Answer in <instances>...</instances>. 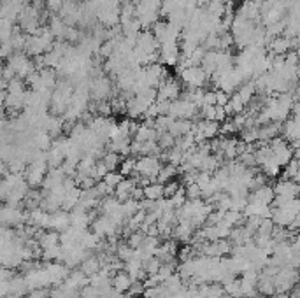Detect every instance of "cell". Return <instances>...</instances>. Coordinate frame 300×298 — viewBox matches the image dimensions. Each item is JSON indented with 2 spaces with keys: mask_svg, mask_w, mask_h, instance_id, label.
<instances>
[{
  "mask_svg": "<svg viewBox=\"0 0 300 298\" xmlns=\"http://www.w3.org/2000/svg\"><path fill=\"white\" fill-rule=\"evenodd\" d=\"M122 179H123V176L120 172H116V170H114V172H108L104 177H102V181H104L109 188H116Z\"/></svg>",
  "mask_w": 300,
  "mask_h": 298,
  "instance_id": "43",
  "label": "cell"
},
{
  "mask_svg": "<svg viewBox=\"0 0 300 298\" xmlns=\"http://www.w3.org/2000/svg\"><path fill=\"white\" fill-rule=\"evenodd\" d=\"M272 158L276 160L279 167H284L290 163V160L293 158V149L290 147V144H286L284 147H279L276 151H272Z\"/></svg>",
  "mask_w": 300,
  "mask_h": 298,
  "instance_id": "21",
  "label": "cell"
},
{
  "mask_svg": "<svg viewBox=\"0 0 300 298\" xmlns=\"http://www.w3.org/2000/svg\"><path fill=\"white\" fill-rule=\"evenodd\" d=\"M37 244H39L40 249H48V248H53V246L60 244V234L54 230H42L40 235L37 237Z\"/></svg>",
  "mask_w": 300,
  "mask_h": 298,
  "instance_id": "17",
  "label": "cell"
},
{
  "mask_svg": "<svg viewBox=\"0 0 300 298\" xmlns=\"http://www.w3.org/2000/svg\"><path fill=\"white\" fill-rule=\"evenodd\" d=\"M142 191H144V198H148V200H160L164 197V184L151 183L148 186H144Z\"/></svg>",
  "mask_w": 300,
  "mask_h": 298,
  "instance_id": "25",
  "label": "cell"
},
{
  "mask_svg": "<svg viewBox=\"0 0 300 298\" xmlns=\"http://www.w3.org/2000/svg\"><path fill=\"white\" fill-rule=\"evenodd\" d=\"M206 56V49L202 46H196L195 51L192 53V56L188 58V63L190 67H200V63H202V60H204Z\"/></svg>",
  "mask_w": 300,
  "mask_h": 298,
  "instance_id": "39",
  "label": "cell"
},
{
  "mask_svg": "<svg viewBox=\"0 0 300 298\" xmlns=\"http://www.w3.org/2000/svg\"><path fill=\"white\" fill-rule=\"evenodd\" d=\"M179 79L188 88H204L209 76L202 70V67H188L179 72Z\"/></svg>",
  "mask_w": 300,
  "mask_h": 298,
  "instance_id": "5",
  "label": "cell"
},
{
  "mask_svg": "<svg viewBox=\"0 0 300 298\" xmlns=\"http://www.w3.org/2000/svg\"><path fill=\"white\" fill-rule=\"evenodd\" d=\"M206 12L214 18H223L225 14V4H223L222 0H209V4L206 5Z\"/></svg>",
  "mask_w": 300,
  "mask_h": 298,
  "instance_id": "30",
  "label": "cell"
},
{
  "mask_svg": "<svg viewBox=\"0 0 300 298\" xmlns=\"http://www.w3.org/2000/svg\"><path fill=\"white\" fill-rule=\"evenodd\" d=\"M253 2H260V0H253Z\"/></svg>",
  "mask_w": 300,
  "mask_h": 298,
  "instance_id": "58",
  "label": "cell"
},
{
  "mask_svg": "<svg viewBox=\"0 0 300 298\" xmlns=\"http://www.w3.org/2000/svg\"><path fill=\"white\" fill-rule=\"evenodd\" d=\"M237 95H239V98L244 102V105H248L251 100H253L254 97V84L253 81H246V83H242L239 86V90H237Z\"/></svg>",
  "mask_w": 300,
  "mask_h": 298,
  "instance_id": "26",
  "label": "cell"
},
{
  "mask_svg": "<svg viewBox=\"0 0 300 298\" xmlns=\"http://www.w3.org/2000/svg\"><path fill=\"white\" fill-rule=\"evenodd\" d=\"M274 190H272V186H268V184H265V186H260L256 188V190L251 191V195H248V200H256L260 202V204H265L268 205L272 200H274Z\"/></svg>",
  "mask_w": 300,
  "mask_h": 298,
  "instance_id": "14",
  "label": "cell"
},
{
  "mask_svg": "<svg viewBox=\"0 0 300 298\" xmlns=\"http://www.w3.org/2000/svg\"><path fill=\"white\" fill-rule=\"evenodd\" d=\"M240 140H242L244 144H256L258 142V126L244 128L242 133H240Z\"/></svg>",
  "mask_w": 300,
  "mask_h": 298,
  "instance_id": "38",
  "label": "cell"
},
{
  "mask_svg": "<svg viewBox=\"0 0 300 298\" xmlns=\"http://www.w3.org/2000/svg\"><path fill=\"white\" fill-rule=\"evenodd\" d=\"M130 284H132V279H130V276L125 270H120V272H116L114 276L111 277V288L114 291H118V293L125 295L126 291H128Z\"/></svg>",
  "mask_w": 300,
  "mask_h": 298,
  "instance_id": "16",
  "label": "cell"
},
{
  "mask_svg": "<svg viewBox=\"0 0 300 298\" xmlns=\"http://www.w3.org/2000/svg\"><path fill=\"white\" fill-rule=\"evenodd\" d=\"M174 176H178V167L172 165V163H167V165L162 167L160 172H158V176H156V183L165 184V183H168V181H170Z\"/></svg>",
  "mask_w": 300,
  "mask_h": 298,
  "instance_id": "27",
  "label": "cell"
},
{
  "mask_svg": "<svg viewBox=\"0 0 300 298\" xmlns=\"http://www.w3.org/2000/svg\"><path fill=\"white\" fill-rule=\"evenodd\" d=\"M239 132V128H237V125L234 121H223L222 125H220V133L222 135H230V133H236Z\"/></svg>",
  "mask_w": 300,
  "mask_h": 298,
  "instance_id": "46",
  "label": "cell"
},
{
  "mask_svg": "<svg viewBox=\"0 0 300 298\" xmlns=\"http://www.w3.org/2000/svg\"><path fill=\"white\" fill-rule=\"evenodd\" d=\"M156 144H158V147H160L162 151H165V149H170V147H174L176 139L168 132H164V133H160V135H158Z\"/></svg>",
  "mask_w": 300,
  "mask_h": 298,
  "instance_id": "37",
  "label": "cell"
},
{
  "mask_svg": "<svg viewBox=\"0 0 300 298\" xmlns=\"http://www.w3.org/2000/svg\"><path fill=\"white\" fill-rule=\"evenodd\" d=\"M6 174H8V165H6V163L2 162V160H0V179H2V177H4Z\"/></svg>",
  "mask_w": 300,
  "mask_h": 298,
  "instance_id": "56",
  "label": "cell"
},
{
  "mask_svg": "<svg viewBox=\"0 0 300 298\" xmlns=\"http://www.w3.org/2000/svg\"><path fill=\"white\" fill-rule=\"evenodd\" d=\"M274 195L276 197H284V198H296L298 195V184L292 179H281L274 184Z\"/></svg>",
  "mask_w": 300,
  "mask_h": 298,
  "instance_id": "9",
  "label": "cell"
},
{
  "mask_svg": "<svg viewBox=\"0 0 300 298\" xmlns=\"http://www.w3.org/2000/svg\"><path fill=\"white\" fill-rule=\"evenodd\" d=\"M139 209H140L139 202L134 200V198H126L125 202H122V212H123V216H125V219L130 218V216H134Z\"/></svg>",
  "mask_w": 300,
  "mask_h": 298,
  "instance_id": "33",
  "label": "cell"
},
{
  "mask_svg": "<svg viewBox=\"0 0 300 298\" xmlns=\"http://www.w3.org/2000/svg\"><path fill=\"white\" fill-rule=\"evenodd\" d=\"M148 105L144 104L140 98H137L136 95L134 97H130L128 100H126V111L125 114L128 116L130 119H137V118H142L144 111H146Z\"/></svg>",
  "mask_w": 300,
  "mask_h": 298,
  "instance_id": "15",
  "label": "cell"
},
{
  "mask_svg": "<svg viewBox=\"0 0 300 298\" xmlns=\"http://www.w3.org/2000/svg\"><path fill=\"white\" fill-rule=\"evenodd\" d=\"M296 46H298V39L296 37H284V35L272 37L267 44V47L270 49V54H286L288 51H295Z\"/></svg>",
  "mask_w": 300,
  "mask_h": 298,
  "instance_id": "6",
  "label": "cell"
},
{
  "mask_svg": "<svg viewBox=\"0 0 300 298\" xmlns=\"http://www.w3.org/2000/svg\"><path fill=\"white\" fill-rule=\"evenodd\" d=\"M134 170H136V158H125V160H122V163H120V174H122L123 177L132 176Z\"/></svg>",
  "mask_w": 300,
  "mask_h": 298,
  "instance_id": "41",
  "label": "cell"
},
{
  "mask_svg": "<svg viewBox=\"0 0 300 298\" xmlns=\"http://www.w3.org/2000/svg\"><path fill=\"white\" fill-rule=\"evenodd\" d=\"M39 76H40V83H42L44 88H48V90H53L54 86H56V70L54 68H42V70H39Z\"/></svg>",
  "mask_w": 300,
  "mask_h": 298,
  "instance_id": "23",
  "label": "cell"
},
{
  "mask_svg": "<svg viewBox=\"0 0 300 298\" xmlns=\"http://www.w3.org/2000/svg\"><path fill=\"white\" fill-rule=\"evenodd\" d=\"M167 116H170V118L174 119H190V121H192V119H195L196 116H198V107L188 100L176 98V100H172L170 105H168Z\"/></svg>",
  "mask_w": 300,
  "mask_h": 298,
  "instance_id": "2",
  "label": "cell"
},
{
  "mask_svg": "<svg viewBox=\"0 0 300 298\" xmlns=\"http://www.w3.org/2000/svg\"><path fill=\"white\" fill-rule=\"evenodd\" d=\"M30 142H32L34 149L46 153L48 149L51 147V144H53V137H51L48 132H44V130H32V137H30Z\"/></svg>",
  "mask_w": 300,
  "mask_h": 298,
  "instance_id": "11",
  "label": "cell"
},
{
  "mask_svg": "<svg viewBox=\"0 0 300 298\" xmlns=\"http://www.w3.org/2000/svg\"><path fill=\"white\" fill-rule=\"evenodd\" d=\"M130 198H134V200H137V202H140L144 198V191H142V188L140 186H136L134 188L132 191H130Z\"/></svg>",
  "mask_w": 300,
  "mask_h": 298,
  "instance_id": "53",
  "label": "cell"
},
{
  "mask_svg": "<svg viewBox=\"0 0 300 298\" xmlns=\"http://www.w3.org/2000/svg\"><path fill=\"white\" fill-rule=\"evenodd\" d=\"M70 227V214L67 211H54L51 212V227L50 230H54L58 234H62L64 230Z\"/></svg>",
  "mask_w": 300,
  "mask_h": 298,
  "instance_id": "12",
  "label": "cell"
},
{
  "mask_svg": "<svg viewBox=\"0 0 300 298\" xmlns=\"http://www.w3.org/2000/svg\"><path fill=\"white\" fill-rule=\"evenodd\" d=\"M111 91H112V83L109 77L104 76V74L98 77L90 79V98H92L93 102L108 100Z\"/></svg>",
  "mask_w": 300,
  "mask_h": 298,
  "instance_id": "4",
  "label": "cell"
},
{
  "mask_svg": "<svg viewBox=\"0 0 300 298\" xmlns=\"http://www.w3.org/2000/svg\"><path fill=\"white\" fill-rule=\"evenodd\" d=\"M196 2V7H206L209 4V0H195Z\"/></svg>",
  "mask_w": 300,
  "mask_h": 298,
  "instance_id": "57",
  "label": "cell"
},
{
  "mask_svg": "<svg viewBox=\"0 0 300 298\" xmlns=\"http://www.w3.org/2000/svg\"><path fill=\"white\" fill-rule=\"evenodd\" d=\"M14 276V270L8 269V267H0V281H11V277Z\"/></svg>",
  "mask_w": 300,
  "mask_h": 298,
  "instance_id": "52",
  "label": "cell"
},
{
  "mask_svg": "<svg viewBox=\"0 0 300 298\" xmlns=\"http://www.w3.org/2000/svg\"><path fill=\"white\" fill-rule=\"evenodd\" d=\"M8 67L12 68L14 76L20 77V79H26V77L36 72V67H34V61L30 60V56L26 53H22V51H16L11 56H8Z\"/></svg>",
  "mask_w": 300,
  "mask_h": 298,
  "instance_id": "1",
  "label": "cell"
},
{
  "mask_svg": "<svg viewBox=\"0 0 300 298\" xmlns=\"http://www.w3.org/2000/svg\"><path fill=\"white\" fill-rule=\"evenodd\" d=\"M95 183L96 181L92 179V177H84V179L81 181V184H79V188H81V190H90V188L95 186Z\"/></svg>",
  "mask_w": 300,
  "mask_h": 298,
  "instance_id": "54",
  "label": "cell"
},
{
  "mask_svg": "<svg viewBox=\"0 0 300 298\" xmlns=\"http://www.w3.org/2000/svg\"><path fill=\"white\" fill-rule=\"evenodd\" d=\"M136 97L140 98L146 105H151L156 102V90L154 88H142V90L137 91Z\"/></svg>",
  "mask_w": 300,
  "mask_h": 298,
  "instance_id": "32",
  "label": "cell"
},
{
  "mask_svg": "<svg viewBox=\"0 0 300 298\" xmlns=\"http://www.w3.org/2000/svg\"><path fill=\"white\" fill-rule=\"evenodd\" d=\"M79 30H76V26H67V30H65V37L64 40L67 39L68 42H76V40H79Z\"/></svg>",
  "mask_w": 300,
  "mask_h": 298,
  "instance_id": "49",
  "label": "cell"
},
{
  "mask_svg": "<svg viewBox=\"0 0 300 298\" xmlns=\"http://www.w3.org/2000/svg\"><path fill=\"white\" fill-rule=\"evenodd\" d=\"M160 169V160L156 156H139V158H136V170L134 172L148 177L151 183H156V176Z\"/></svg>",
  "mask_w": 300,
  "mask_h": 298,
  "instance_id": "3",
  "label": "cell"
},
{
  "mask_svg": "<svg viewBox=\"0 0 300 298\" xmlns=\"http://www.w3.org/2000/svg\"><path fill=\"white\" fill-rule=\"evenodd\" d=\"M136 46L139 47L140 51H144L146 54L158 53V49H160V44H158V40L154 39V35L151 33V30H142V32L139 33Z\"/></svg>",
  "mask_w": 300,
  "mask_h": 298,
  "instance_id": "8",
  "label": "cell"
},
{
  "mask_svg": "<svg viewBox=\"0 0 300 298\" xmlns=\"http://www.w3.org/2000/svg\"><path fill=\"white\" fill-rule=\"evenodd\" d=\"M114 256L120 260V262L125 263V262H128V260L134 256V249L130 248L128 244H118V246H116V253H114Z\"/></svg>",
  "mask_w": 300,
  "mask_h": 298,
  "instance_id": "34",
  "label": "cell"
},
{
  "mask_svg": "<svg viewBox=\"0 0 300 298\" xmlns=\"http://www.w3.org/2000/svg\"><path fill=\"white\" fill-rule=\"evenodd\" d=\"M6 90H8V95H18V97H22V95H25L26 88H25L23 79L14 77V79L8 81V84H6Z\"/></svg>",
  "mask_w": 300,
  "mask_h": 298,
  "instance_id": "28",
  "label": "cell"
},
{
  "mask_svg": "<svg viewBox=\"0 0 300 298\" xmlns=\"http://www.w3.org/2000/svg\"><path fill=\"white\" fill-rule=\"evenodd\" d=\"M184 190H186V198H188V200H193V198H200V188L196 186L195 183L188 184V186H184Z\"/></svg>",
  "mask_w": 300,
  "mask_h": 298,
  "instance_id": "48",
  "label": "cell"
},
{
  "mask_svg": "<svg viewBox=\"0 0 300 298\" xmlns=\"http://www.w3.org/2000/svg\"><path fill=\"white\" fill-rule=\"evenodd\" d=\"M214 97H216V105H222V107H225L230 100V95L225 93L223 90H214Z\"/></svg>",
  "mask_w": 300,
  "mask_h": 298,
  "instance_id": "47",
  "label": "cell"
},
{
  "mask_svg": "<svg viewBox=\"0 0 300 298\" xmlns=\"http://www.w3.org/2000/svg\"><path fill=\"white\" fill-rule=\"evenodd\" d=\"M228 105L232 107L234 114H239V112H244V109H246V105H244V102L239 98V95L234 93L230 95V100H228Z\"/></svg>",
  "mask_w": 300,
  "mask_h": 298,
  "instance_id": "42",
  "label": "cell"
},
{
  "mask_svg": "<svg viewBox=\"0 0 300 298\" xmlns=\"http://www.w3.org/2000/svg\"><path fill=\"white\" fill-rule=\"evenodd\" d=\"M102 162H104V165L108 167L109 172H114V170L118 169L120 163H122V156H120L118 153L108 151V153H104V155H102Z\"/></svg>",
  "mask_w": 300,
  "mask_h": 298,
  "instance_id": "29",
  "label": "cell"
},
{
  "mask_svg": "<svg viewBox=\"0 0 300 298\" xmlns=\"http://www.w3.org/2000/svg\"><path fill=\"white\" fill-rule=\"evenodd\" d=\"M162 286H164L165 290H167V293L172 297V295L179 293V291H181L182 288H184V283H182L181 277H179L178 274H172V276H168L167 279H165L164 283H162Z\"/></svg>",
  "mask_w": 300,
  "mask_h": 298,
  "instance_id": "22",
  "label": "cell"
},
{
  "mask_svg": "<svg viewBox=\"0 0 300 298\" xmlns=\"http://www.w3.org/2000/svg\"><path fill=\"white\" fill-rule=\"evenodd\" d=\"M204 105H216L214 90H211V91H204V97H202V107H204Z\"/></svg>",
  "mask_w": 300,
  "mask_h": 298,
  "instance_id": "50",
  "label": "cell"
},
{
  "mask_svg": "<svg viewBox=\"0 0 300 298\" xmlns=\"http://www.w3.org/2000/svg\"><path fill=\"white\" fill-rule=\"evenodd\" d=\"M192 125L193 121H190V119H172L167 126V132L170 133L174 139H179V137H182L184 133L192 132Z\"/></svg>",
  "mask_w": 300,
  "mask_h": 298,
  "instance_id": "13",
  "label": "cell"
},
{
  "mask_svg": "<svg viewBox=\"0 0 300 298\" xmlns=\"http://www.w3.org/2000/svg\"><path fill=\"white\" fill-rule=\"evenodd\" d=\"M79 265H81V272L84 274V276H93V274H96L100 270V260H98V256H86L84 260H82L81 263H79Z\"/></svg>",
  "mask_w": 300,
  "mask_h": 298,
  "instance_id": "20",
  "label": "cell"
},
{
  "mask_svg": "<svg viewBox=\"0 0 300 298\" xmlns=\"http://www.w3.org/2000/svg\"><path fill=\"white\" fill-rule=\"evenodd\" d=\"M0 61H2V54H0Z\"/></svg>",
  "mask_w": 300,
  "mask_h": 298,
  "instance_id": "59",
  "label": "cell"
},
{
  "mask_svg": "<svg viewBox=\"0 0 300 298\" xmlns=\"http://www.w3.org/2000/svg\"><path fill=\"white\" fill-rule=\"evenodd\" d=\"M260 169H262V174H264L267 179H272V177H278L279 174H281V167L276 163V160L274 158H268V160H265L264 163L260 165Z\"/></svg>",
  "mask_w": 300,
  "mask_h": 298,
  "instance_id": "24",
  "label": "cell"
},
{
  "mask_svg": "<svg viewBox=\"0 0 300 298\" xmlns=\"http://www.w3.org/2000/svg\"><path fill=\"white\" fill-rule=\"evenodd\" d=\"M218 37H220V49H218V51H226V49H230V46L234 44L232 33L226 32V33H222V35H218Z\"/></svg>",
  "mask_w": 300,
  "mask_h": 298,
  "instance_id": "44",
  "label": "cell"
},
{
  "mask_svg": "<svg viewBox=\"0 0 300 298\" xmlns=\"http://www.w3.org/2000/svg\"><path fill=\"white\" fill-rule=\"evenodd\" d=\"M286 170L282 174V179H292V181H298V160L296 158H292L290 160L288 165H284Z\"/></svg>",
  "mask_w": 300,
  "mask_h": 298,
  "instance_id": "31",
  "label": "cell"
},
{
  "mask_svg": "<svg viewBox=\"0 0 300 298\" xmlns=\"http://www.w3.org/2000/svg\"><path fill=\"white\" fill-rule=\"evenodd\" d=\"M134 188H136V183H134L132 179H125V177H123V179L118 183V186L114 188L116 200L122 204V202H125L126 198H130V191H132Z\"/></svg>",
  "mask_w": 300,
  "mask_h": 298,
  "instance_id": "18",
  "label": "cell"
},
{
  "mask_svg": "<svg viewBox=\"0 0 300 298\" xmlns=\"http://www.w3.org/2000/svg\"><path fill=\"white\" fill-rule=\"evenodd\" d=\"M181 84H179L178 79H172V77H167L160 86L156 88V100H176L181 95Z\"/></svg>",
  "mask_w": 300,
  "mask_h": 298,
  "instance_id": "7",
  "label": "cell"
},
{
  "mask_svg": "<svg viewBox=\"0 0 300 298\" xmlns=\"http://www.w3.org/2000/svg\"><path fill=\"white\" fill-rule=\"evenodd\" d=\"M181 186V183H178V181H168V183L164 184V198H170L172 195L178 191V188Z\"/></svg>",
  "mask_w": 300,
  "mask_h": 298,
  "instance_id": "45",
  "label": "cell"
},
{
  "mask_svg": "<svg viewBox=\"0 0 300 298\" xmlns=\"http://www.w3.org/2000/svg\"><path fill=\"white\" fill-rule=\"evenodd\" d=\"M168 202H170L172 209H179V207H181V205L186 202V190H184V186H179L178 191H176V193L172 195L170 198H168Z\"/></svg>",
  "mask_w": 300,
  "mask_h": 298,
  "instance_id": "36",
  "label": "cell"
},
{
  "mask_svg": "<svg viewBox=\"0 0 300 298\" xmlns=\"http://www.w3.org/2000/svg\"><path fill=\"white\" fill-rule=\"evenodd\" d=\"M160 265H162L160 260H158L156 256H151L150 260L142 262V270L146 272V276H154V274L160 270Z\"/></svg>",
  "mask_w": 300,
  "mask_h": 298,
  "instance_id": "35",
  "label": "cell"
},
{
  "mask_svg": "<svg viewBox=\"0 0 300 298\" xmlns=\"http://www.w3.org/2000/svg\"><path fill=\"white\" fill-rule=\"evenodd\" d=\"M139 130V123L134 121V119H130V137L136 135V132Z\"/></svg>",
  "mask_w": 300,
  "mask_h": 298,
  "instance_id": "55",
  "label": "cell"
},
{
  "mask_svg": "<svg viewBox=\"0 0 300 298\" xmlns=\"http://www.w3.org/2000/svg\"><path fill=\"white\" fill-rule=\"evenodd\" d=\"M144 237H146V234H144V232L136 230V232H132L128 237H126V239H128V242H126V244H128L132 249H137V248H140V246H142Z\"/></svg>",
  "mask_w": 300,
  "mask_h": 298,
  "instance_id": "40",
  "label": "cell"
},
{
  "mask_svg": "<svg viewBox=\"0 0 300 298\" xmlns=\"http://www.w3.org/2000/svg\"><path fill=\"white\" fill-rule=\"evenodd\" d=\"M282 135H284L286 142H293V140L300 139V123H298V116H288L286 118V123L282 125Z\"/></svg>",
  "mask_w": 300,
  "mask_h": 298,
  "instance_id": "10",
  "label": "cell"
},
{
  "mask_svg": "<svg viewBox=\"0 0 300 298\" xmlns=\"http://www.w3.org/2000/svg\"><path fill=\"white\" fill-rule=\"evenodd\" d=\"M156 139H158L156 130L153 126H146L144 123L139 125V130L134 135V140H137V142H150V140H156Z\"/></svg>",
  "mask_w": 300,
  "mask_h": 298,
  "instance_id": "19",
  "label": "cell"
},
{
  "mask_svg": "<svg viewBox=\"0 0 300 298\" xmlns=\"http://www.w3.org/2000/svg\"><path fill=\"white\" fill-rule=\"evenodd\" d=\"M226 119V112L222 105H214V121L223 123Z\"/></svg>",
  "mask_w": 300,
  "mask_h": 298,
  "instance_id": "51",
  "label": "cell"
}]
</instances>
